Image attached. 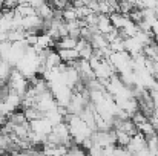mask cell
<instances>
[{"label":"cell","instance_id":"277c9868","mask_svg":"<svg viewBox=\"0 0 158 156\" xmlns=\"http://www.w3.org/2000/svg\"><path fill=\"white\" fill-rule=\"evenodd\" d=\"M154 74H158V61H154Z\"/></svg>","mask_w":158,"mask_h":156},{"label":"cell","instance_id":"3957f363","mask_svg":"<svg viewBox=\"0 0 158 156\" xmlns=\"http://www.w3.org/2000/svg\"><path fill=\"white\" fill-rule=\"evenodd\" d=\"M131 119L134 121V124H135L137 127H138V126H141L143 122L149 121V118H148V116H146V115H144L143 112H140V110H137V112H135V113H134V115L131 116Z\"/></svg>","mask_w":158,"mask_h":156},{"label":"cell","instance_id":"7a4b0ae2","mask_svg":"<svg viewBox=\"0 0 158 156\" xmlns=\"http://www.w3.org/2000/svg\"><path fill=\"white\" fill-rule=\"evenodd\" d=\"M137 129H138V132H141L146 138H149V136H152V135H155V133H157V132H155V129H154V126L151 124V121L143 122V124H141V126H138Z\"/></svg>","mask_w":158,"mask_h":156},{"label":"cell","instance_id":"6da1fadb","mask_svg":"<svg viewBox=\"0 0 158 156\" xmlns=\"http://www.w3.org/2000/svg\"><path fill=\"white\" fill-rule=\"evenodd\" d=\"M109 18H110V23H112V26L115 29H121L124 26L126 20H127V17L123 15L121 12H110L109 14Z\"/></svg>","mask_w":158,"mask_h":156}]
</instances>
